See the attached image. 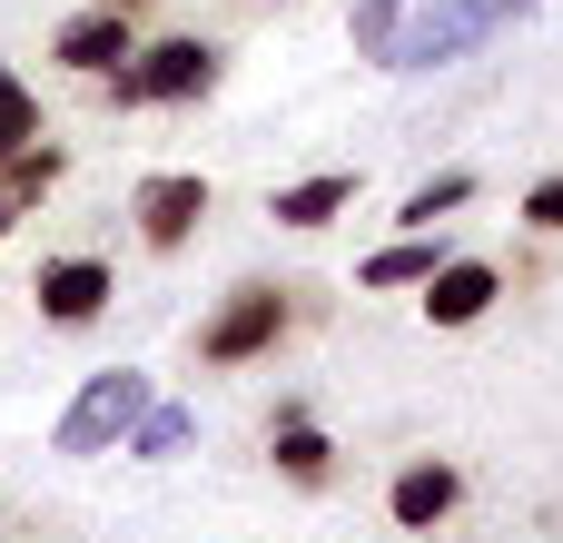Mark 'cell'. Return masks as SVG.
<instances>
[{
    "instance_id": "cell-1",
    "label": "cell",
    "mask_w": 563,
    "mask_h": 543,
    "mask_svg": "<svg viewBox=\"0 0 563 543\" xmlns=\"http://www.w3.org/2000/svg\"><path fill=\"white\" fill-rule=\"evenodd\" d=\"M218 69H228V49H218L208 30H168V40H148V49H129L99 89H109V109H178V99H208Z\"/></svg>"
},
{
    "instance_id": "cell-2",
    "label": "cell",
    "mask_w": 563,
    "mask_h": 543,
    "mask_svg": "<svg viewBox=\"0 0 563 543\" xmlns=\"http://www.w3.org/2000/svg\"><path fill=\"white\" fill-rule=\"evenodd\" d=\"M287 326H297L287 287L247 277V287H228V297L208 307V326H198V366H257V356H277V346H287Z\"/></svg>"
},
{
    "instance_id": "cell-3",
    "label": "cell",
    "mask_w": 563,
    "mask_h": 543,
    "mask_svg": "<svg viewBox=\"0 0 563 543\" xmlns=\"http://www.w3.org/2000/svg\"><path fill=\"white\" fill-rule=\"evenodd\" d=\"M495 20H505V0H416V10H406V30L386 40V59H376V69L426 79V69H445V59L485 49V40H495Z\"/></svg>"
},
{
    "instance_id": "cell-4",
    "label": "cell",
    "mask_w": 563,
    "mask_h": 543,
    "mask_svg": "<svg viewBox=\"0 0 563 543\" xmlns=\"http://www.w3.org/2000/svg\"><path fill=\"white\" fill-rule=\"evenodd\" d=\"M148 396H158V386H148L139 366H99V376L69 396V415L49 425V445H59V455H119L129 425L148 415Z\"/></svg>"
},
{
    "instance_id": "cell-5",
    "label": "cell",
    "mask_w": 563,
    "mask_h": 543,
    "mask_svg": "<svg viewBox=\"0 0 563 543\" xmlns=\"http://www.w3.org/2000/svg\"><path fill=\"white\" fill-rule=\"evenodd\" d=\"M129 218H139V247H148V257H178V247L208 228V178H198V168H158V178H139Z\"/></svg>"
},
{
    "instance_id": "cell-6",
    "label": "cell",
    "mask_w": 563,
    "mask_h": 543,
    "mask_svg": "<svg viewBox=\"0 0 563 543\" xmlns=\"http://www.w3.org/2000/svg\"><path fill=\"white\" fill-rule=\"evenodd\" d=\"M129 49H139V20H129V10H109V0H99V10H69V20L49 30V59H59L69 79H109Z\"/></svg>"
},
{
    "instance_id": "cell-7",
    "label": "cell",
    "mask_w": 563,
    "mask_h": 543,
    "mask_svg": "<svg viewBox=\"0 0 563 543\" xmlns=\"http://www.w3.org/2000/svg\"><path fill=\"white\" fill-rule=\"evenodd\" d=\"M30 297H40V317H49V326H99V317H109V297H119V277H109V257H40Z\"/></svg>"
},
{
    "instance_id": "cell-8",
    "label": "cell",
    "mask_w": 563,
    "mask_h": 543,
    "mask_svg": "<svg viewBox=\"0 0 563 543\" xmlns=\"http://www.w3.org/2000/svg\"><path fill=\"white\" fill-rule=\"evenodd\" d=\"M455 505H465V475H455L445 455H416V465H396V485H386V524H396V534H445Z\"/></svg>"
},
{
    "instance_id": "cell-9",
    "label": "cell",
    "mask_w": 563,
    "mask_h": 543,
    "mask_svg": "<svg viewBox=\"0 0 563 543\" xmlns=\"http://www.w3.org/2000/svg\"><path fill=\"white\" fill-rule=\"evenodd\" d=\"M495 297H505V267H495V257H445V267L416 287L426 326H475V317H495Z\"/></svg>"
},
{
    "instance_id": "cell-10",
    "label": "cell",
    "mask_w": 563,
    "mask_h": 543,
    "mask_svg": "<svg viewBox=\"0 0 563 543\" xmlns=\"http://www.w3.org/2000/svg\"><path fill=\"white\" fill-rule=\"evenodd\" d=\"M267 455H277V475H287L297 495H327V485H336V445H327V425H317L297 396L277 406V425H267Z\"/></svg>"
},
{
    "instance_id": "cell-11",
    "label": "cell",
    "mask_w": 563,
    "mask_h": 543,
    "mask_svg": "<svg viewBox=\"0 0 563 543\" xmlns=\"http://www.w3.org/2000/svg\"><path fill=\"white\" fill-rule=\"evenodd\" d=\"M435 267H445V237H435V228H406V237H386V247H376V257L356 267V287L396 297V287H426Z\"/></svg>"
},
{
    "instance_id": "cell-12",
    "label": "cell",
    "mask_w": 563,
    "mask_h": 543,
    "mask_svg": "<svg viewBox=\"0 0 563 543\" xmlns=\"http://www.w3.org/2000/svg\"><path fill=\"white\" fill-rule=\"evenodd\" d=\"M346 208H356V168H317V178H297V188L267 198L277 228H327V218H346Z\"/></svg>"
},
{
    "instance_id": "cell-13",
    "label": "cell",
    "mask_w": 563,
    "mask_h": 543,
    "mask_svg": "<svg viewBox=\"0 0 563 543\" xmlns=\"http://www.w3.org/2000/svg\"><path fill=\"white\" fill-rule=\"evenodd\" d=\"M198 445V406H168V396H148V415L129 425V445L119 455H139V465H168V455H188Z\"/></svg>"
},
{
    "instance_id": "cell-14",
    "label": "cell",
    "mask_w": 563,
    "mask_h": 543,
    "mask_svg": "<svg viewBox=\"0 0 563 543\" xmlns=\"http://www.w3.org/2000/svg\"><path fill=\"white\" fill-rule=\"evenodd\" d=\"M59 168H69V158H59V148H49V129H40V138H20V148L0 158V188L30 208V198H49V188H59Z\"/></svg>"
},
{
    "instance_id": "cell-15",
    "label": "cell",
    "mask_w": 563,
    "mask_h": 543,
    "mask_svg": "<svg viewBox=\"0 0 563 543\" xmlns=\"http://www.w3.org/2000/svg\"><path fill=\"white\" fill-rule=\"evenodd\" d=\"M475 198V178L465 168H445V178H426V188H406V208H396V228H435V218H455Z\"/></svg>"
},
{
    "instance_id": "cell-16",
    "label": "cell",
    "mask_w": 563,
    "mask_h": 543,
    "mask_svg": "<svg viewBox=\"0 0 563 543\" xmlns=\"http://www.w3.org/2000/svg\"><path fill=\"white\" fill-rule=\"evenodd\" d=\"M406 10H416V0H356V10H346V40H356V59H386V40L406 30Z\"/></svg>"
},
{
    "instance_id": "cell-17",
    "label": "cell",
    "mask_w": 563,
    "mask_h": 543,
    "mask_svg": "<svg viewBox=\"0 0 563 543\" xmlns=\"http://www.w3.org/2000/svg\"><path fill=\"white\" fill-rule=\"evenodd\" d=\"M0 138L20 148V138H40V99H30V79L20 69H0Z\"/></svg>"
},
{
    "instance_id": "cell-18",
    "label": "cell",
    "mask_w": 563,
    "mask_h": 543,
    "mask_svg": "<svg viewBox=\"0 0 563 543\" xmlns=\"http://www.w3.org/2000/svg\"><path fill=\"white\" fill-rule=\"evenodd\" d=\"M515 218H525L534 237H563V168H554V178H534V188H525V208H515Z\"/></svg>"
},
{
    "instance_id": "cell-19",
    "label": "cell",
    "mask_w": 563,
    "mask_h": 543,
    "mask_svg": "<svg viewBox=\"0 0 563 543\" xmlns=\"http://www.w3.org/2000/svg\"><path fill=\"white\" fill-rule=\"evenodd\" d=\"M10 228H20V198H10V188H0V237H10Z\"/></svg>"
},
{
    "instance_id": "cell-20",
    "label": "cell",
    "mask_w": 563,
    "mask_h": 543,
    "mask_svg": "<svg viewBox=\"0 0 563 543\" xmlns=\"http://www.w3.org/2000/svg\"><path fill=\"white\" fill-rule=\"evenodd\" d=\"M109 10H129V20H139V10H148V0H109Z\"/></svg>"
},
{
    "instance_id": "cell-21",
    "label": "cell",
    "mask_w": 563,
    "mask_h": 543,
    "mask_svg": "<svg viewBox=\"0 0 563 543\" xmlns=\"http://www.w3.org/2000/svg\"><path fill=\"white\" fill-rule=\"evenodd\" d=\"M505 10H544V0H505Z\"/></svg>"
},
{
    "instance_id": "cell-22",
    "label": "cell",
    "mask_w": 563,
    "mask_h": 543,
    "mask_svg": "<svg viewBox=\"0 0 563 543\" xmlns=\"http://www.w3.org/2000/svg\"><path fill=\"white\" fill-rule=\"evenodd\" d=\"M0 158H10V138H0Z\"/></svg>"
}]
</instances>
